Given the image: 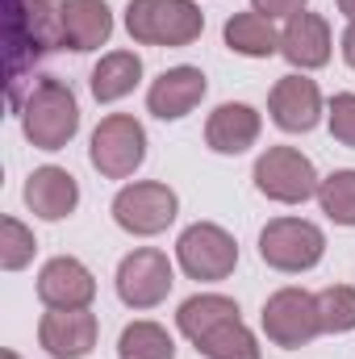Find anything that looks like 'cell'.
<instances>
[{
    "mask_svg": "<svg viewBox=\"0 0 355 359\" xmlns=\"http://www.w3.org/2000/svg\"><path fill=\"white\" fill-rule=\"evenodd\" d=\"M180 334L209 359H260L255 334L239 318V301L222 292H196L176 313Z\"/></svg>",
    "mask_w": 355,
    "mask_h": 359,
    "instance_id": "obj_1",
    "label": "cell"
},
{
    "mask_svg": "<svg viewBox=\"0 0 355 359\" xmlns=\"http://www.w3.org/2000/svg\"><path fill=\"white\" fill-rule=\"evenodd\" d=\"M8 4V96L34 59L63 46V4L67 0H4Z\"/></svg>",
    "mask_w": 355,
    "mask_h": 359,
    "instance_id": "obj_2",
    "label": "cell"
},
{
    "mask_svg": "<svg viewBox=\"0 0 355 359\" xmlns=\"http://www.w3.org/2000/svg\"><path fill=\"white\" fill-rule=\"evenodd\" d=\"M21 130L38 151H63L80 134V100L63 80H38L21 100Z\"/></svg>",
    "mask_w": 355,
    "mask_h": 359,
    "instance_id": "obj_3",
    "label": "cell"
},
{
    "mask_svg": "<svg viewBox=\"0 0 355 359\" xmlns=\"http://www.w3.org/2000/svg\"><path fill=\"white\" fill-rule=\"evenodd\" d=\"M126 29L142 46H192L205 34V13L196 0H130Z\"/></svg>",
    "mask_w": 355,
    "mask_h": 359,
    "instance_id": "obj_4",
    "label": "cell"
},
{
    "mask_svg": "<svg viewBox=\"0 0 355 359\" xmlns=\"http://www.w3.org/2000/svg\"><path fill=\"white\" fill-rule=\"evenodd\" d=\"M88 159L105 180H130L147 159V130H142V121L130 117V113L100 117V126L92 130Z\"/></svg>",
    "mask_w": 355,
    "mask_h": 359,
    "instance_id": "obj_5",
    "label": "cell"
},
{
    "mask_svg": "<svg viewBox=\"0 0 355 359\" xmlns=\"http://www.w3.org/2000/svg\"><path fill=\"white\" fill-rule=\"evenodd\" d=\"M326 255V234L305 217H276L260 230V259L276 271H309Z\"/></svg>",
    "mask_w": 355,
    "mask_h": 359,
    "instance_id": "obj_6",
    "label": "cell"
},
{
    "mask_svg": "<svg viewBox=\"0 0 355 359\" xmlns=\"http://www.w3.org/2000/svg\"><path fill=\"white\" fill-rule=\"evenodd\" d=\"M264 334L267 343L284 347V351H297V347H309L322 330V313H318V297L305 292V288H280L264 301Z\"/></svg>",
    "mask_w": 355,
    "mask_h": 359,
    "instance_id": "obj_7",
    "label": "cell"
},
{
    "mask_svg": "<svg viewBox=\"0 0 355 359\" xmlns=\"http://www.w3.org/2000/svg\"><path fill=\"white\" fill-rule=\"evenodd\" d=\"M255 188L276 205H305L309 196H318V172L309 163V155H301L297 147H267L255 159Z\"/></svg>",
    "mask_w": 355,
    "mask_h": 359,
    "instance_id": "obj_8",
    "label": "cell"
},
{
    "mask_svg": "<svg viewBox=\"0 0 355 359\" xmlns=\"http://www.w3.org/2000/svg\"><path fill=\"white\" fill-rule=\"evenodd\" d=\"M180 213L176 192L159 180H138V184H126L117 196H113V222L134 234V238H151V234H163Z\"/></svg>",
    "mask_w": 355,
    "mask_h": 359,
    "instance_id": "obj_9",
    "label": "cell"
},
{
    "mask_svg": "<svg viewBox=\"0 0 355 359\" xmlns=\"http://www.w3.org/2000/svg\"><path fill=\"white\" fill-rule=\"evenodd\" d=\"M176 264L188 280H226L239 268V243L217 222H196L180 234Z\"/></svg>",
    "mask_w": 355,
    "mask_h": 359,
    "instance_id": "obj_10",
    "label": "cell"
},
{
    "mask_svg": "<svg viewBox=\"0 0 355 359\" xmlns=\"http://www.w3.org/2000/svg\"><path fill=\"white\" fill-rule=\"evenodd\" d=\"M172 284H176L172 259L155 247H138L117 264V297L130 309H155L159 301H168Z\"/></svg>",
    "mask_w": 355,
    "mask_h": 359,
    "instance_id": "obj_11",
    "label": "cell"
},
{
    "mask_svg": "<svg viewBox=\"0 0 355 359\" xmlns=\"http://www.w3.org/2000/svg\"><path fill=\"white\" fill-rule=\"evenodd\" d=\"M100 322L92 309H51L38 322V343L55 359H84L96 347Z\"/></svg>",
    "mask_w": 355,
    "mask_h": 359,
    "instance_id": "obj_12",
    "label": "cell"
},
{
    "mask_svg": "<svg viewBox=\"0 0 355 359\" xmlns=\"http://www.w3.org/2000/svg\"><path fill=\"white\" fill-rule=\"evenodd\" d=\"M267 113L284 134H309L322 121V92L305 76H284L267 96Z\"/></svg>",
    "mask_w": 355,
    "mask_h": 359,
    "instance_id": "obj_13",
    "label": "cell"
},
{
    "mask_svg": "<svg viewBox=\"0 0 355 359\" xmlns=\"http://www.w3.org/2000/svg\"><path fill=\"white\" fill-rule=\"evenodd\" d=\"M38 297L46 309H88L96 297V280L80 259L59 255L38 271Z\"/></svg>",
    "mask_w": 355,
    "mask_h": 359,
    "instance_id": "obj_14",
    "label": "cell"
},
{
    "mask_svg": "<svg viewBox=\"0 0 355 359\" xmlns=\"http://www.w3.org/2000/svg\"><path fill=\"white\" fill-rule=\"evenodd\" d=\"M205 92H209V80H205L201 67H188V63L184 67H168L147 92V109L159 121H180L205 100Z\"/></svg>",
    "mask_w": 355,
    "mask_h": 359,
    "instance_id": "obj_15",
    "label": "cell"
},
{
    "mask_svg": "<svg viewBox=\"0 0 355 359\" xmlns=\"http://www.w3.org/2000/svg\"><path fill=\"white\" fill-rule=\"evenodd\" d=\"M25 205L42 222H63L80 205V184H76V176L67 168H55V163L34 168L29 180H25Z\"/></svg>",
    "mask_w": 355,
    "mask_h": 359,
    "instance_id": "obj_16",
    "label": "cell"
},
{
    "mask_svg": "<svg viewBox=\"0 0 355 359\" xmlns=\"http://www.w3.org/2000/svg\"><path fill=\"white\" fill-rule=\"evenodd\" d=\"M260 130H264V121H260V113H255L251 104L226 100V104H217V109L209 113V121H205V142H209V151H217V155H243V151H251V147L260 142Z\"/></svg>",
    "mask_w": 355,
    "mask_h": 359,
    "instance_id": "obj_17",
    "label": "cell"
},
{
    "mask_svg": "<svg viewBox=\"0 0 355 359\" xmlns=\"http://www.w3.org/2000/svg\"><path fill=\"white\" fill-rule=\"evenodd\" d=\"M330 21L318 17V13H297L288 17L284 34H280V55L301 67V72H314V67H326L330 63Z\"/></svg>",
    "mask_w": 355,
    "mask_h": 359,
    "instance_id": "obj_18",
    "label": "cell"
},
{
    "mask_svg": "<svg viewBox=\"0 0 355 359\" xmlns=\"http://www.w3.org/2000/svg\"><path fill=\"white\" fill-rule=\"evenodd\" d=\"M113 34V13L105 0H67L63 4V46L84 55L105 46Z\"/></svg>",
    "mask_w": 355,
    "mask_h": 359,
    "instance_id": "obj_19",
    "label": "cell"
},
{
    "mask_svg": "<svg viewBox=\"0 0 355 359\" xmlns=\"http://www.w3.org/2000/svg\"><path fill=\"white\" fill-rule=\"evenodd\" d=\"M138 80H142V59L134 50H109L92 67L88 84L100 104H113V100H121V96H130V92L138 88Z\"/></svg>",
    "mask_w": 355,
    "mask_h": 359,
    "instance_id": "obj_20",
    "label": "cell"
},
{
    "mask_svg": "<svg viewBox=\"0 0 355 359\" xmlns=\"http://www.w3.org/2000/svg\"><path fill=\"white\" fill-rule=\"evenodd\" d=\"M222 38H226V46L234 55H247V59H272L280 50V34L272 29V21H267L264 13H255V8L251 13H234L226 21Z\"/></svg>",
    "mask_w": 355,
    "mask_h": 359,
    "instance_id": "obj_21",
    "label": "cell"
},
{
    "mask_svg": "<svg viewBox=\"0 0 355 359\" xmlns=\"http://www.w3.org/2000/svg\"><path fill=\"white\" fill-rule=\"evenodd\" d=\"M117 359H176V339L159 322H130L117 339Z\"/></svg>",
    "mask_w": 355,
    "mask_h": 359,
    "instance_id": "obj_22",
    "label": "cell"
},
{
    "mask_svg": "<svg viewBox=\"0 0 355 359\" xmlns=\"http://www.w3.org/2000/svg\"><path fill=\"white\" fill-rule=\"evenodd\" d=\"M318 205L335 226H355V172L339 168L318 184Z\"/></svg>",
    "mask_w": 355,
    "mask_h": 359,
    "instance_id": "obj_23",
    "label": "cell"
},
{
    "mask_svg": "<svg viewBox=\"0 0 355 359\" xmlns=\"http://www.w3.org/2000/svg\"><path fill=\"white\" fill-rule=\"evenodd\" d=\"M318 313L326 334H351L355 330V288L351 284H330L318 292Z\"/></svg>",
    "mask_w": 355,
    "mask_h": 359,
    "instance_id": "obj_24",
    "label": "cell"
},
{
    "mask_svg": "<svg viewBox=\"0 0 355 359\" xmlns=\"http://www.w3.org/2000/svg\"><path fill=\"white\" fill-rule=\"evenodd\" d=\"M34 251H38L34 230H29L25 222H17V217H4V222H0V268L21 271L34 259Z\"/></svg>",
    "mask_w": 355,
    "mask_h": 359,
    "instance_id": "obj_25",
    "label": "cell"
},
{
    "mask_svg": "<svg viewBox=\"0 0 355 359\" xmlns=\"http://www.w3.org/2000/svg\"><path fill=\"white\" fill-rule=\"evenodd\" d=\"M326 117H330V134H335V142H343V147H351L355 151V92H339V96L330 100Z\"/></svg>",
    "mask_w": 355,
    "mask_h": 359,
    "instance_id": "obj_26",
    "label": "cell"
},
{
    "mask_svg": "<svg viewBox=\"0 0 355 359\" xmlns=\"http://www.w3.org/2000/svg\"><path fill=\"white\" fill-rule=\"evenodd\" d=\"M251 8L264 13L267 21H276V17H297V13H305V0H251Z\"/></svg>",
    "mask_w": 355,
    "mask_h": 359,
    "instance_id": "obj_27",
    "label": "cell"
},
{
    "mask_svg": "<svg viewBox=\"0 0 355 359\" xmlns=\"http://www.w3.org/2000/svg\"><path fill=\"white\" fill-rule=\"evenodd\" d=\"M343 59H347V67H355V21L343 29Z\"/></svg>",
    "mask_w": 355,
    "mask_h": 359,
    "instance_id": "obj_28",
    "label": "cell"
},
{
    "mask_svg": "<svg viewBox=\"0 0 355 359\" xmlns=\"http://www.w3.org/2000/svg\"><path fill=\"white\" fill-rule=\"evenodd\" d=\"M339 13H343L347 21H355V0H339Z\"/></svg>",
    "mask_w": 355,
    "mask_h": 359,
    "instance_id": "obj_29",
    "label": "cell"
},
{
    "mask_svg": "<svg viewBox=\"0 0 355 359\" xmlns=\"http://www.w3.org/2000/svg\"><path fill=\"white\" fill-rule=\"evenodd\" d=\"M0 359H21V355H17V351H4V355H0Z\"/></svg>",
    "mask_w": 355,
    "mask_h": 359,
    "instance_id": "obj_30",
    "label": "cell"
}]
</instances>
